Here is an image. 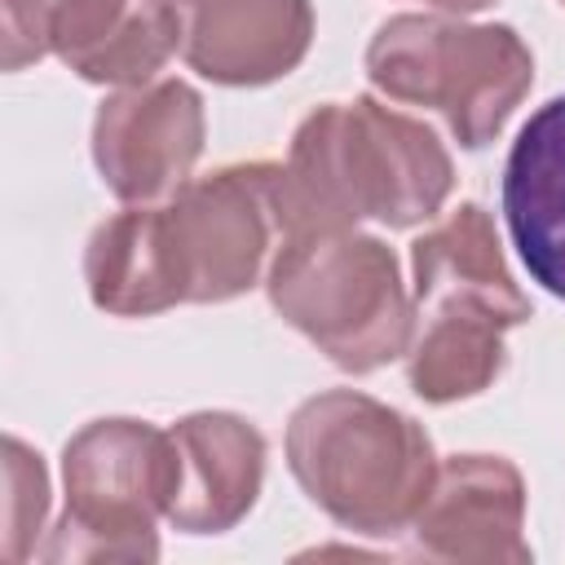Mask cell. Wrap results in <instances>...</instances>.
I'll list each match as a JSON object with an SVG mask.
<instances>
[{
  "instance_id": "obj_1",
  "label": "cell",
  "mask_w": 565,
  "mask_h": 565,
  "mask_svg": "<svg viewBox=\"0 0 565 565\" xmlns=\"http://www.w3.org/2000/svg\"><path fill=\"white\" fill-rule=\"evenodd\" d=\"M450 185V154L428 124L353 97L318 106L296 128L287 163H278V212L287 238L353 230L362 216L411 230L441 212Z\"/></svg>"
},
{
  "instance_id": "obj_2",
  "label": "cell",
  "mask_w": 565,
  "mask_h": 565,
  "mask_svg": "<svg viewBox=\"0 0 565 565\" xmlns=\"http://www.w3.org/2000/svg\"><path fill=\"white\" fill-rule=\"evenodd\" d=\"M287 468L344 530L393 534L424 508L437 455L411 415L366 393L331 388L296 406L287 424Z\"/></svg>"
},
{
  "instance_id": "obj_3",
  "label": "cell",
  "mask_w": 565,
  "mask_h": 565,
  "mask_svg": "<svg viewBox=\"0 0 565 565\" xmlns=\"http://www.w3.org/2000/svg\"><path fill=\"white\" fill-rule=\"evenodd\" d=\"M269 305L340 371L366 375L415 340V296L393 247L358 230H309L287 238L265 274Z\"/></svg>"
},
{
  "instance_id": "obj_4",
  "label": "cell",
  "mask_w": 565,
  "mask_h": 565,
  "mask_svg": "<svg viewBox=\"0 0 565 565\" xmlns=\"http://www.w3.org/2000/svg\"><path fill=\"white\" fill-rule=\"evenodd\" d=\"M366 75L393 102L441 110L455 141L477 150L530 93L534 57L503 22L397 13L366 44Z\"/></svg>"
},
{
  "instance_id": "obj_5",
  "label": "cell",
  "mask_w": 565,
  "mask_h": 565,
  "mask_svg": "<svg viewBox=\"0 0 565 565\" xmlns=\"http://www.w3.org/2000/svg\"><path fill=\"white\" fill-rule=\"evenodd\" d=\"M66 512L40 547L44 561H154L168 499V428L93 419L62 450Z\"/></svg>"
},
{
  "instance_id": "obj_6",
  "label": "cell",
  "mask_w": 565,
  "mask_h": 565,
  "mask_svg": "<svg viewBox=\"0 0 565 565\" xmlns=\"http://www.w3.org/2000/svg\"><path fill=\"white\" fill-rule=\"evenodd\" d=\"M163 243L181 287V305L234 300L269 274L287 243L278 212V163H234L190 177L159 203Z\"/></svg>"
},
{
  "instance_id": "obj_7",
  "label": "cell",
  "mask_w": 565,
  "mask_h": 565,
  "mask_svg": "<svg viewBox=\"0 0 565 565\" xmlns=\"http://www.w3.org/2000/svg\"><path fill=\"white\" fill-rule=\"evenodd\" d=\"M203 154V97L185 79L115 88L93 119V163L124 203H163Z\"/></svg>"
},
{
  "instance_id": "obj_8",
  "label": "cell",
  "mask_w": 565,
  "mask_h": 565,
  "mask_svg": "<svg viewBox=\"0 0 565 565\" xmlns=\"http://www.w3.org/2000/svg\"><path fill=\"white\" fill-rule=\"evenodd\" d=\"M525 481L499 455H450L411 521L415 547L441 561L525 565Z\"/></svg>"
},
{
  "instance_id": "obj_9",
  "label": "cell",
  "mask_w": 565,
  "mask_h": 565,
  "mask_svg": "<svg viewBox=\"0 0 565 565\" xmlns=\"http://www.w3.org/2000/svg\"><path fill=\"white\" fill-rule=\"evenodd\" d=\"M265 486V437L230 411H199L168 428L163 516L185 534L234 530Z\"/></svg>"
},
{
  "instance_id": "obj_10",
  "label": "cell",
  "mask_w": 565,
  "mask_h": 565,
  "mask_svg": "<svg viewBox=\"0 0 565 565\" xmlns=\"http://www.w3.org/2000/svg\"><path fill=\"white\" fill-rule=\"evenodd\" d=\"M181 57L212 84L256 88L291 75L313 40L309 0H172Z\"/></svg>"
},
{
  "instance_id": "obj_11",
  "label": "cell",
  "mask_w": 565,
  "mask_h": 565,
  "mask_svg": "<svg viewBox=\"0 0 565 565\" xmlns=\"http://www.w3.org/2000/svg\"><path fill=\"white\" fill-rule=\"evenodd\" d=\"M503 221L530 278L565 300V93L539 106L508 150Z\"/></svg>"
},
{
  "instance_id": "obj_12",
  "label": "cell",
  "mask_w": 565,
  "mask_h": 565,
  "mask_svg": "<svg viewBox=\"0 0 565 565\" xmlns=\"http://www.w3.org/2000/svg\"><path fill=\"white\" fill-rule=\"evenodd\" d=\"M411 296L415 309L437 300H472L503 313L512 327L530 318V300L512 282L494 221L481 203H459L441 225L411 243Z\"/></svg>"
},
{
  "instance_id": "obj_13",
  "label": "cell",
  "mask_w": 565,
  "mask_h": 565,
  "mask_svg": "<svg viewBox=\"0 0 565 565\" xmlns=\"http://www.w3.org/2000/svg\"><path fill=\"white\" fill-rule=\"evenodd\" d=\"M84 282L93 305L115 318H150L181 305L159 203H132L93 230L84 247Z\"/></svg>"
},
{
  "instance_id": "obj_14",
  "label": "cell",
  "mask_w": 565,
  "mask_h": 565,
  "mask_svg": "<svg viewBox=\"0 0 565 565\" xmlns=\"http://www.w3.org/2000/svg\"><path fill=\"white\" fill-rule=\"evenodd\" d=\"M508 327L512 322L486 305L437 300L428 322L415 331L406 349L411 388L433 406L486 393L508 362V349H503Z\"/></svg>"
},
{
  "instance_id": "obj_15",
  "label": "cell",
  "mask_w": 565,
  "mask_h": 565,
  "mask_svg": "<svg viewBox=\"0 0 565 565\" xmlns=\"http://www.w3.org/2000/svg\"><path fill=\"white\" fill-rule=\"evenodd\" d=\"M124 13L128 0H0L4 71H22L49 53L79 71L110 40Z\"/></svg>"
},
{
  "instance_id": "obj_16",
  "label": "cell",
  "mask_w": 565,
  "mask_h": 565,
  "mask_svg": "<svg viewBox=\"0 0 565 565\" xmlns=\"http://www.w3.org/2000/svg\"><path fill=\"white\" fill-rule=\"evenodd\" d=\"M181 49V18L172 0H128L124 22L110 31V40L75 71L88 84L110 88H137L159 79L163 62Z\"/></svg>"
},
{
  "instance_id": "obj_17",
  "label": "cell",
  "mask_w": 565,
  "mask_h": 565,
  "mask_svg": "<svg viewBox=\"0 0 565 565\" xmlns=\"http://www.w3.org/2000/svg\"><path fill=\"white\" fill-rule=\"evenodd\" d=\"M44 516H49V468H44V459L26 441L4 437V530H0V556L9 565L26 561L35 552Z\"/></svg>"
},
{
  "instance_id": "obj_18",
  "label": "cell",
  "mask_w": 565,
  "mask_h": 565,
  "mask_svg": "<svg viewBox=\"0 0 565 565\" xmlns=\"http://www.w3.org/2000/svg\"><path fill=\"white\" fill-rule=\"evenodd\" d=\"M428 4H437L446 13H477V9H490L494 0H428Z\"/></svg>"
},
{
  "instance_id": "obj_19",
  "label": "cell",
  "mask_w": 565,
  "mask_h": 565,
  "mask_svg": "<svg viewBox=\"0 0 565 565\" xmlns=\"http://www.w3.org/2000/svg\"><path fill=\"white\" fill-rule=\"evenodd\" d=\"M561 4H565V0H561Z\"/></svg>"
}]
</instances>
